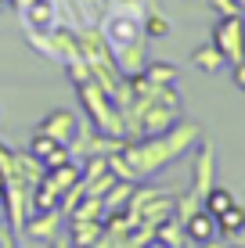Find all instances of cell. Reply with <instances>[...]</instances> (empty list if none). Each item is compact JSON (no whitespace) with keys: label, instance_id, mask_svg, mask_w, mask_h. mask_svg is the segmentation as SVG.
Returning <instances> with one entry per match:
<instances>
[{"label":"cell","instance_id":"5b68a950","mask_svg":"<svg viewBox=\"0 0 245 248\" xmlns=\"http://www.w3.org/2000/svg\"><path fill=\"white\" fill-rule=\"evenodd\" d=\"M213 184H216V151L209 140H198L195 144V166H191V191L202 198Z\"/></svg>","mask_w":245,"mask_h":248},{"label":"cell","instance_id":"9c48e42d","mask_svg":"<svg viewBox=\"0 0 245 248\" xmlns=\"http://www.w3.org/2000/svg\"><path fill=\"white\" fill-rule=\"evenodd\" d=\"M112 62H115V68H119L123 76H133V72H141V68H145V62H148L145 36L130 40V44H119V47H112Z\"/></svg>","mask_w":245,"mask_h":248},{"label":"cell","instance_id":"cb8c5ba5","mask_svg":"<svg viewBox=\"0 0 245 248\" xmlns=\"http://www.w3.org/2000/svg\"><path fill=\"white\" fill-rule=\"evenodd\" d=\"M7 4H11V7H18V11H25V7H29V4H36V0H7Z\"/></svg>","mask_w":245,"mask_h":248},{"label":"cell","instance_id":"e0dca14e","mask_svg":"<svg viewBox=\"0 0 245 248\" xmlns=\"http://www.w3.org/2000/svg\"><path fill=\"white\" fill-rule=\"evenodd\" d=\"M130 191H133V180H115L105 194H101V202H105V212L126 209V202H130Z\"/></svg>","mask_w":245,"mask_h":248},{"label":"cell","instance_id":"6da1fadb","mask_svg":"<svg viewBox=\"0 0 245 248\" xmlns=\"http://www.w3.org/2000/svg\"><path fill=\"white\" fill-rule=\"evenodd\" d=\"M202 140V126L191 119H177L170 130L151 133V137H126L119 155L126 158V166L133 169L137 180H151L155 173H163L166 166H173L177 158H184L188 151H195V144Z\"/></svg>","mask_w":245,"mask_h":248},{"label":"cell","instance_id":"44dd1931","mask_svg":"<svg viewBox=\"0 0 245 248\" xmlns=\"http://www.w3.org/2000/svg\"><path fill=\"white\" fill-rule=\"evenodd\" d=\"M18 237H15V230L11 223H7V216H4V205H0V248H11Z\"/></svg>","mask_w":245,"mask_h":248},{"label":"cell","instance_id":"7a4b0ae2","mask_svg":"<svg viewBox=\"0 0 245 248\" xmlns=\"http://www.w3.org/2000/svg\"><path fill=\"white\" fill-rule=\"evenodd\" d=\"M76 93H80V105H83V115L90 119V126L108 137H126V123H123V112L119 105H115V97L108 93L105 87H101L98 79H87L76 87Z\"/></svg>","mask_w":245,"mask_h":248},{"label":"cell","instance_id":"7402d4cb","mask_svg":"<svg viewBox=\"0 0 245 248\" xmlns=\"http://www.w3.org/2000/svg\"><path fill=\"white\" fill-rule=\"evenodd\" d=\"M11 166H15V148H7V144H0V173H11Z\"/></svg>","mask_w":245,"mask_h":248},{"label":"cell","instance_id":"9a60e30c","mask_svg":"<svg viewBox=\"0 0 245 248\" xmlns=\"http://www.w3.org/2000/svg\"><path fill=\"white\" fill-rule=\"evenodd\" d=\"M141 32H145V40H166L173 32V25L166 15H159V11H148L145 18H141Z\"/></svg>","mask_w":245,"mask_h":248},{"label":"cell","instance_id":"5bb4252c","mask_svg":"<svg viewBox=\"0 0 245 248\" xmlns=\"http://www.w3.org/2000/svg\"><path fill=\"white\" fill-rule=\"evenodd\" d=\"M242 230H245V209H242L238 202H234L231 209H224L220 216H216V234L231 241V237H234V234H242Z\"/></svg>","mask_w":245,"mask_h":248},{"label":"cell","instance_id":"277c9868","mask_svg":"<svg viewBox=\"0 0 245 248\" xmlns=\"http://www.w3.org/2000/svg\"><path fill=\"white\" fill-rule=\"evenodd\" d=\"M22 234L36 245H54V237L62 234V209H44L29 212V219L22 223Z\"/></svg>","mask_w":245,"mask_h":248},{"label":"cell","instance_id":"ac0fdd59","mask_svg":"<svg viewBox=\"0 0 245 248\" xmlns=\"http://www.w3.org/2000/svg\"><path fill=\"white\" fill-rule=\"evenodd\" d=\"M202 205H206V209L213 212V216H220L224 209H231V205H234V194L227 191V187H220V184H213V187H209L206 194H202Z\"/></svg>","mask_w":245,"mask_h":248},{"label":"cell","instance_id":"3957f363","mask_svg":"<svg viewBox=\"0 0 245 248\" xmlns=\"http://www.w3.org/2000/svg\"><path fill=\"white\" fill-rule=\"evenodd\" d=\"M213 47L224 54L227 65L245 58V15H227L213 25Z\"/></svg>","mask_w":245,"mask_h":248},{"label":"cell","instance_id":"2e32d148","mask_svg":"<svg viewBox=\"0 0 245 248\" xmlns=\"http://www.w3.org/2000/svg\"><path fill=\"white\" fill-rule=\"evenodd\" d=\"M145 79L148 83H155V87H166V83H177V65H170V62H145Z\"/></svg>","mask_w":245,"mask_h":248},{"label":"cell","instance_id":"4fadbf2b","mask_svg":"<svg viewBox=\"0 0 245 248\" xmlns=\"http://www.w3.org/2000/svg\"><path fill=\"white\" fill-rule=\"evenodd\" d=\"M151 245H163V248H184L188 245V234H184L180 219H166V223L155 227V237H151Z\"/></svg>","mask_w":245,"mask_h":248},{"label":"cell","instance_id":"7c38bea8","mask_svg":"<svg viewBox=\"0 0 245 248\" xmlns=\"http://www.w3.org/2000/svg\"><path fill=\"white\" fill-rule=\"evenodd\" d=\"M191 65H195L198 72H206V76H216L227 62H224V54H220L213 44H202V47L191 50Z\"/></svg>","mask_w":245,"mask_h":248},{"label":"cell","instance_id":"52a82bcc","mask_svg":"<svg viewBox=\"0 0 245 248\" xmlns=\"http://www.w3.org/2000/svg\"><path fill=\"white\" fill-rule=\"evenodd\" d=\"M180 227H184V234H188V245H213L216 237H220L216 234V216L206 205H198L188 219H180Z\"/></svg>","mask_w":245,"mask_h":248},{"label":"cell","instance_id":"ba28073f","mask_svg":"<svg viewBox=\"0 0 245 248\" xmlns=\"http://www.w3.org/2000/svg\"><path fill=\"white\" fill-rule=\"evenodd\" d=\"M36 130L54 137L58 144H72L76 130H80V119H76V112H69V108H54V112H47L44 119H40Z\"/></svg>","mask_w":245,"mask_h":248},{"label":"cell","instance_id":"484cf974","mask_svg":"<svg viewBox=\"0 0 245 248\" xmlns=\"http://www.w3.org/2000/svg\"><path fill=\"white\" fill-rule=\"evenodd\" d=\"M4 187H7V180H4V173H0V202H4Z\"/></svg>","mask_w":245,"mask_h":248},{"label":"cell","instance_id":"8992f818","mask_svg":"<svg viewBox=\"0 0 245 248\" xmlns=\"http://www.w3.org/2000/svg\"><path fill=\"white\" fill-rule=\"evenodd\" d=\"M101 32H105V40L112 47L145 36V32H141V18H133V15H119V11H105V18H101Z\"/></svg>","mask_w":245,"mask_h":248},{"label":"cell","instance_id":"30bf717a","mask_svg":"<svg viewBox=\"0 0 245 248\" xmlns=\"http://www.w3.org/2000/svg\"><path fill=\"white\" fill-rule=\"evenodd\" d=\"M22 22H25V32H47L58 25V11H54V0H36L22 11Z\"/></svg>","mask_w":245,"mask_h":248},{"label":"cell","instance_id":"603a6c76","mask_svg":"<svg viewBox=\"0 0 245 248\" xmlns=\"http://www.w3.org/2000/svg\"><path fill=\"white\" fill-rule=\"evenodd\" d=\"M231 79H234V87H238V90L245 93V58L231 65Z\"/></svg>","mask_w":245,"mask_h":248},{"label":"cell","instance_id":"8fae6325","mask_svg":"<svg viewBox=\"0 0 245 248\" xmlns=\"http://www.w3.org/2000/svg\"><path fill=\"white\" fill-rule=\"evenodd\" d=\"M105 219H69V241L72 245H98Z\"/></svg>","mask_w":245,"mask_h":248},{"label":"cell","instance_id":"ffe728a7","mask_svg":"<svg viewBox=\"0 0 245 248\" xmlns=\"http://www.w3.org/2000/svg\"><path fill=\"white\" fill-rule=\"evenodd\" d=\"M209 4H213V11L220 15V18H227V15H245L242 0H209Z\"/></svg>","mask_w":245,"mask_h":248},{"label":"cell","instance_id":"d6986e66","mask_svg":"<svg viewBox=\"0 0 245 248\" xmlns=\"http://www.w3.org/2000/svg\"><path fill=\"white\" fill-rule=\"evenodd\" d=\"M65 72H69V79L76 83V87L90 79V65L83 62V58H76V62H65Z\"/></svg>","mask_w":245,"mask_h":248},{"label":"cell","instance_id":"d4e9b609","mask_svg":"<svg viewBox=\"0 0 245 248\" xmlns=\"http://www.w3.org/2000/svg\"><path fill=\"white\" fill-rule=\"evenodd\" d=\"M231 245H242V248H245V230H242V234H234V237H231Z\"/></svg>","mask_w":245,"mask_h":248}]
</instances>
